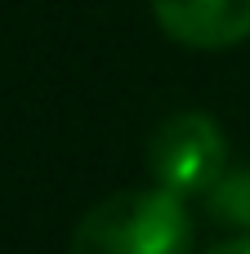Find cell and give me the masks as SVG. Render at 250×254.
Returning <instances> with one entry per match:
<instances>
[{
  "mask_svg": "<svg viewBox=\"0 0 250 254\" xmlns=\"http://www.w3.org/2000/svg\"><path fill=\"white\" fill-rule=\"evenodd\" d=\"M67 254H192V219L166 188L116 192L76 223Z\"/></svg>",
  "mask_w": 250,
  "mask_h": 254,
  "instance_id": "6da1fadb",
  "label": "cell"
},
{
  "mask_svg": "<svg viewBox=\"0 0 250 254\" xmlns=\"http://www.w3.org/2000/svg\"><path fill=\"white\" fill-rule=\"evenodd\" d=\"M148 170L170 196H206L228 174V138L206 112H174L148 138Z\"/></svg>",
  "mask_w": 250,
  "mask_h": 254,
  "instance_id": "7a4b0ae2",
  "label": "cell"
},
{
  "mask_svg": "<svg viewBox=\"0 0 250 254\" xmlns=\"http://www.w3.org/2000/svg\"><path fill=\"white\" fill-rule=\"evenodd\" d=\"M152 18L188 49H233L250 40V0H152Z\"/></svg>",
  "mask_w": 250,
  "mask_h": 254,
  "instance_id": "3957f363",
  "label": "cell"
},
{
  "mask_svg": "<svg viewBox=\"0 0 250 254\" xmlns=\"http://www.w3.org/2000/svg\"><path fill=\"white\" fill-rule=\"evenodd\" d=\"M206 214L228 228L250 237V170H228L210 192H206Z\"/></svg>",
  "mask_w": 250,
  "mask_h": 254,
  "instance_id": "277c9868",
  "label": "cell"
},
{
  "mask_svg": "<svg viewBox=\"0 0 250 254\" xmlns=\"http://www.w3.org/2000/svg\"><path fill=\"white\" fill-rule=\"evenodd\" d=\"M206 254H250V237H233V241H219L215 250Z\"/></svg>",
  "mask_w": 250,
  "mask_h": 254,
  "instance_id": "5b68a950",
  "label": "cell"
}]
</instances>
